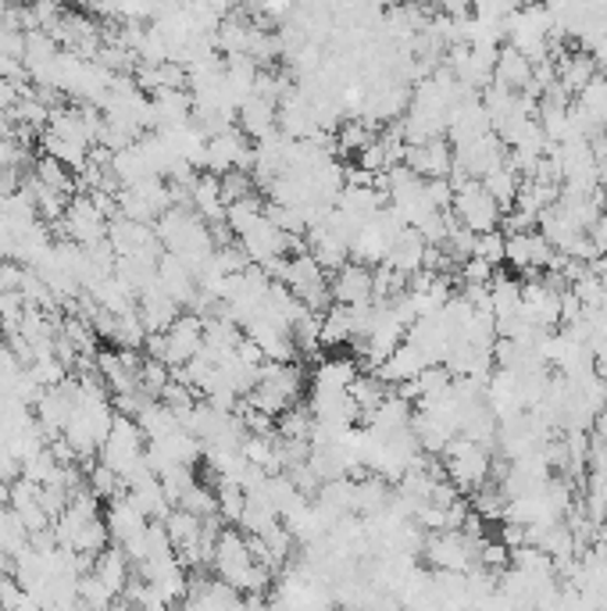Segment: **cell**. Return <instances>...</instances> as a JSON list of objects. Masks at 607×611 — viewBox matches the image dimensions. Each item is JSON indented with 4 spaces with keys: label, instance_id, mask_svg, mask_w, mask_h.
I'll use <instances>...</instances> for the list:
<instances>
[{
    "label": "cell",
    "instance_id": "obj_1",
    "mask_svg": "<svg viewBox=\"0 0 607 611\" xmlns=\"http://www.w3.org/2000/svg\"><path fill=\"white\" fill-rule=\"evenodd\" d=\"M108 226L111 222L97 211V204L86 197V194H76V197L68 200V211H65L62 226H57V229H65L72 243L94 247L100 240H108Z\"/></svg>",
    "mask_w": 607,
    "mask_h": 611
},
{
    "label": "cell",
    "instance_id": "obj_2",
    "mask_svg": "<svg viewBox=\"0 0 607 611\" xmlns=\"http://www.w3.org/2000/svg\"><path fill=\"white\" fill-rule=\"evenodd\" d=\"M104 526H108V536L115 547H129L132 541H140V536L147 533V526H151V519H147L137 504H132L129 490L122 493V498H115L104 504Z\"/></svg>",
    "mask_w": 607,
    "mask_h": 611
},
{
    "label": "cell",
    "instance_id": "obj_3",
    "mask_svg": "<svg viewBox=\"0 0 607 611\" xmlns=\"http://www.w3.org/2000/svg\"><path fill=\"white\" fill-rule=\"evenodd\" d=\"M165 340H169L165 365H169L172 372H175V369H186L189 361H194V358L204 351V318L183 312L180 323H175V326L165 332Z\"/></svg>",
    "mask_w": 607,
    "mask_h": 611
},
{
    "label": "cell",
    "instance_id": "obj_4",
    "mask_svg": "<svg viewBox=\"0 0 607 611\" xmlns=\"http://www.w3.org/2000/svg\"><path fill=\"white\" fill-rule=\"evenodd\" d=\"M333 304L339 308H358V304H372V272L361 261H350L336 275H329Z\"/></svg>",
    "mask_w": 607,
    "mask_h": 611
},
{
    "label": "cell",
    "instance_id": "obj_5",
    "mask_svg": "<svg viewBox=\"0 0 607 611\" xmlns=\"http://www.w3.org/2000/svg\"><path fill=\"white\" fill-rule=\"evenodd\" d=\"M137 312H140V323L147 329V337H154V332H169L175 323H180V315H183V308L165 294V290L158 286V280H154L151 290H147V294H140Z\"/></svg>",
    "mask_w": 607,
    "mask_h": 611
},
{
    "label": "cell",
    "instance_id": "obj_6",
    "mask_svg": "<svg viewBox=\"0 0 607 611\" xmlns=\"http://www.w3.org/2000/svg\"><path fill=\"white\" fill-rule=\"evenodd\" d=\"M94 576L100 579L104 587H108L115 598H126V590L129 583L137 579V565L129 561V555L122 547H108V550H100L97 561H94Z\"/></svg>",
    "mask_w": 607,
    "mask_h": 611
},
{
    "label": "cell",
    "instance_id": "obj_7",
    "mask_svg": "<svg viewBox=\"0 0 607 611\" xmlns=\"http://www.w3.org/2000/svg\"><path fill=\"white\" fill-rule=\"evenodd\" d=\"M279 122V108L272 105V100H264V97H247L243 105H240V111H236V129H240V133L247 137V140H261V137H269L272 129H279L275 126Z\"/></svg>",
    "mask_w": 607,
    "mask_h": 611
},
{
    "label": "cell",
    "instance_id": "obj_8",
    "mask_svg": "<svg viewBox=\"0 0 607 611\" xmlns=\"http://www.w3.org/2000/svg\"><path fill=\"white\" fill-rule=\"evenodd\" d=\"M129 498L151 522H165L172 515V504H169L165 490H161V479L154 472H143L140 479H132Z\"/></svg>",
    "mask_w": 607,
    "mask_h": 611
},
{
    "label": "cell",
    "instance_id": "obj_9",
    "mask_svg": "<svg viewBox=\"0 0 607 611\" xmlns=\"http://www.w3.org/2000/svg\"><path fill=\"white\" fill-rule=\"evenodd\" d=\"M354 380H358V361L350 358H322L311 372V386L325 390H350Z\"/></svg>",
    "mask_w": 607,
    "mask_h": 611
},
{
    "label": "cell",
    "instance_id": "obj_10",
    "mask_svg": "<svg viewBox=\"0 0 607 611\" xmlns=\"http://www.w3.org/2000/svg\"><path fill=\"white\" fill-rule=\"evenodd\" d=\"M137 426L147 436V444H158V440H169L172 433H180V418H175L172 407L154 401V404H147V412L137 418Z\"/></svg>",
    "mask_w": 607,
    "mask_h": 611
},
{
    "label": "cell",
    "instance_id": "obj_11",
    "mask_svg": "<svg viewBox=\"0 0 607 611\" xmlns=\"http://www.w3.org/2000/svg\"><path fill=\"white\" fill-rule=\"evenodd\" d=\"M29 541H33V533L25 530L19 512L14 508H0V555L19 558L29 550Z\"/></svg>",
    "mask_w": 607,
    "mask_h": 611
},
{
    "label": "cell",
    "instance_id": "obj_12",
    "mask_svg": "<svg viewBox=\"0 0 607 611\" xmlns=\"http://www.w3.org/2000/svg\"><path fill=\"white\" fill-rule=\"evenodd\" d=\"M350 340H354L350 312L333 304V308L322 315V347H339V343H350Z\"/></svg>",
    "mask_w": 607,
    "mask_h": 611
},
{
    "label": "cell",
    "instance_id": "obj_13",
    "mask_svg": "<svg viewBox=\"0 0 607 611\" xmlns=\"http://www.w3.org/2000/svg\"><path fill=\"white\" fill-rule=\"evenodd\" d=\"M336 143L344 151H350V154H361L368 143H376L372 140V126H365L361 119H347V122H339V129H336Z\"/></svg>",
    "mask_w": 607,
    "mask_h": 611
},
{
    "label": "cell",
    "instance_id": "obj_14",
    "mask_svg": "<svg viewBox=\"0 0 607 611\" xmlns=\"http://www.w3.org/2000/svg\"><path fill=\"white\" fill-rule=\"evenodd\" d=\"M140 390L147 397H161V390L169 386V380H172V369L169 365H161V361H154V358H143V365H140Z\"/></svg>",
    "mask_w": 607,
    "mask_h": 611
},
{
    "label": "cell",
    "instance_id": "obj_15",
    "mask_svg": "<svg viewBox=\"0 0 607 611\" xmlns=\"http://www.w3.org/2000/svg\"><path fill=\"white\" fill-rule=\"evenodd\" d=\"M462 211H465V218H468V222L476 226V229H486V226L494 222V208L486 204L483 194H468V197L462 200Z\"/></svg>",
    "mask_w": 607,
    "mask_h": 611
}]
</instances>
